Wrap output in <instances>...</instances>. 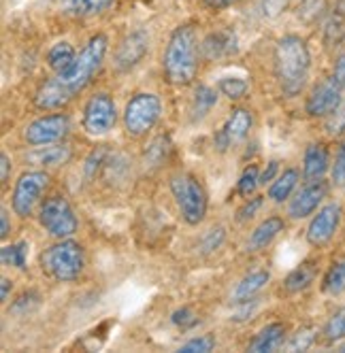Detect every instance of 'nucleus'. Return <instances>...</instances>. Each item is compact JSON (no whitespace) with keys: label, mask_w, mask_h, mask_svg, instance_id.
I'll use <instances>...</instances> for the list:
<instances>
[{"label":"nucleus","mask_w":345,"mask_h":353,"mask_svg":"<svg viewBox=\"0 0 345 353\" xmlns=\"http://www.w3.org/2000/svg\"><path fill=\"white\" fill-rule=\"evenodd\" d=\"M109 49V39L105 34H94L77 54L66 70L56 72V77L47 79L34 96V105L41 111H56L66 107L79 92H83L90 81L101 70Z\"/></svg>","instance_id":"nucleus-1"},{"label":"nucleus","mask_w":345,"mask_h":353,"mask_svg":"<svg viewBox=\"0 0 345 353\" xmlns=\"http://www.w3.org/2000/svg\"><path fill=\"white\" fill-rule=\"evenodd\" d=\"M162 70L168 83L190 85L199 72V32L196 23L186 21L170 32L162 54Z\"/></svg>","instance_id":"nucleus-2"},{"label":"nucleus","mask_w":345,"mask_h":353,"mask_svg":"<svg viewBox=\"0 0 345 353\" xmlns=\"http://www.w3.org/2000/svg\"><path fill=\"white\" fill-rule=\"evenodd\" d=\"M273 68H275V79L286 96L301 94L309 79V68H311V54L307 43L297 34L282 37L275 43Z\"/></svg>","instance_id":"nucleus-3"},{"label":"nucleus","mask_w":345,"mask_h":353,"mask_svg":"<svg viewBox=\"0 0 345 353\" xmlns=\"http://www.w3.org/2000/svg\"><path fill=\"white\" fill-rule=\"evenodd\" d=\"M41 270L52 276L54 281L68 283L79 279V274L83 272L86 266V256L83 247L75 241L60 239V243L47 247L43 254L39 256Z\"/></svg>","instance_id":"nucleus-4"},{"label":"nucleus","mask_w":345,"mask_h":353,"mask_svg":"<svg viewBox=\"0 0 345 353\" xmlns=\"http://www.w3.org/2000/svg\"><path fill=\"white\" fill-rule=\"evenodd\" d=\"M170 194L186 223L199 225L207 215V192L203 183L190 172H177L170 176Z\"/></svg>","instance_id":"nucleus-5"},{"label":"nucleus","mask_w":345,"mask_h":353,"mask_svg":"<svg viewBox=\"0 0 345 353\" xmlns=\"http://www.w3.org/2000/svg\"><path fill=\"white\" fill-rule=\"evenodd\" d=\"M162 113V103L156 94L141 92L132 96L124 111V128L130 137H143L158 123Z\"/></svg>","instance_id":"nucleus-6"},{"label":"nucleus","mask_w":345,"mask_h":353,"mask_svg":"<svg viewBox=\"0 0 345 353\" xmlns=\"http://www.w3.org/2000/svg\"><path fill=\"white\" fill-rule=\"evenodd\" d=\"M39 221L43 228L56 239H68L79 228V221L75 213H72L68 200L62 196H52L45 200L39 209Z\"/></svg>","instance_id":"nucleus-7"},{"label":"nucleus","mask_w":345,"mask_h":353,"mask_svg":"<svg viewBox=\"0 0 345 353\" xmlns=\"http://www.w3.org/2000/svg\"><path fill=\"white\" fill-rule=\"evenodd\" d=\"M117 109L109 94H94L83 107V130L92 137H103L115 128Z\"/></svg>","instance_id":"nucleus-8"},{"label":"nucleus","mask_w":345,"mask_h":353,"mask_svg":"<svg viewBox=\"0 0 345 353\" xmlns=\"http://www.w3.org/2000/svg\"><path fill=\"white\" fill-rule=\"evenodd\" d=\"M47 185H49V174L45 170L23 172L13 190V211L19 217H30Z\"/></svg>","instance_id":"nucleus-9"},{"label":"nucleus","mask_w":345,"mask_h":353,"mask_svg":"<svg viewBox=\"0 0 345 353\" xmlns=\"http://www.w3.org/2000/svg\"><path fill=\"white\" fill-rule=\"evenodd\" d=\"M70 130V119L66 113H52L43 115L28 123V128L23 130V141L30 147H43V145H54L60 143Z\"/></svg>","instance_id":"nucleus-10"},{"label":"nucleus","mask_w":345,"mask_h":353,"mask_svg":"<svg viewBox=\"0 0 345 353\" xmlns=\"http://www.w3.org/2000/svg\"><path fill=\"white\" fill-rule=\"evenodd\" d=\"M341 217H343V209L337 203H331L319 209L307 228V243L311 247H326L339 230Z\"/></svg>","instance_id":"nucleus-11"},{"label":"nucleus","mask_w":345,"mask_h":353,"mask_svg":"<svg viewBox=\"0 0 345 353\" xmlns=\"http://www.w3.org/2000/svg\"><path fill=\"white\" fill-rule=\"evenodd\" d=\"M341 94H343L341 83L331 74L328 79L319 81V83L311 90V94L307 96V105H305V109H307V113H309L311 117H328V115L343 103V100H341Z\"/></svg>","instance_id":"nucleus-12"},{"label":"nucleus","mask_w":345,"mask_h":353,"mask_svg":"<svg viewBox=\"0 0 345 353\" xmlns=\"http://www.w3.org/2000/svg\"><path fill=\"white\" fill-rule=\"evenodd\" d=\"M328 194V183L324 179H313L309 181L297 196L290 200L288 207V215L292 219H305L311 213H315V209L322 205V200Z\"/></svg>","instance_id":"nucleus-13"},{"label":"nucleus","mask_w":345,"mask_h":353,"mask_svg":"<svg viewBox=\"0 0 345 353\" xmlns=\"http://www.w3.org/2000/svg\"><path fill=\"white\" fill-rule=\"evenodd\" d=\"M252 123H254L252 111L243 109V107L233 109V113L228 115L226 123L221 125V130H219L217 137H215V147H217L219 151H224V149H228V147L241 143L245 137L250 134Z\"/></svg>","instance_id":"nucleus-14"},{"label":"nucleus","mask_w":345,"mask_h":353,"mask_svg":"<svg viewBox=\"0 0 345 353\" xmlns=\"http://www.w3.org/2000/svg\"><path fill=\"white\" fill-rule=\"evenodd\" d=\"M150 49V34L145 30L130 32L124 41L117 45L115 52V68L117 70H130L135 68Z\"/></svg>","instance_id":"nucleus-15"},{"label":"nucleus","mask_w":345,"mask_h":353,"mask_svg":"<svg viewBox=\"0 0 345 353\" xmlns=\"http://www.w3.org/2000/svg\"><path fill=\"white\" fill-rule=\"evenodd\" d=\"M237 37L233 30H217V32H211L203 45H201V52L205 56V60H224V58H230L237 54Z\"/></svg>","instance_id":"nucleus-16"},{"label":"nucleus","mask_w":345,"mask_h":353,"mask_svg":"<svg viewBox=\"0 0 345 353\" xmlns=\"http://www.w3.org/2000/svg\"><path fill=\"white\" fill-rule=\"evenodd\" d=\"M328 164H331V154H328V147L324 143H313L305 149L303 174H305L307 181L322 179L324 172L328 170Z\"/></svg>","instance_id":"nucleus-17"},{"label":"nucleus","mask_w":345,"mask_h":353,"mask_svg":"<svg viewBox=\"0 0 345 353\" xmlns=\"http://www.w3.org/2000/svg\"><path fill=\"white\" fill-rule=\"evenodd\" d=\"M284 219L279 215H270L266 217L262 223L256 225V230L252 232L250 241H248V251H262L266 249L270 243H273L279 232H284Z\"/></svg>","instance_id":"nucleus-18"},{"label":"nucleus","mask_w":345,"mask_h":353,"mask_svg":"<svg viewBox=\"0 0 345 353\" xmlns=\"http://www.w3.org/2000/svg\"><path fill=\"white\" fill-rule=\"evenodd\" d=\"M268 279H270L268 270H254V272H250V274H245L243 279H241V283L237 285L235 294H233L235 302H237V305H245V302H254V298L266 288Z\"/></svg>","instance_id":"nucleus-19"},{"label":"nucleus","mask_w":345,"mask_h":353,"mask_svg":"<svg viewBox=\"0 0 345 353\" xmlns=\"http://www.w3.org/2000/svg\"><path fill=\"white\" fill-rule=\"evenodd\" d=\"M286 339V325L284 323H268L262 330L256 334V339L250 343V351L256 353H264V351H275L277 347H282Z\"/></svg>","instance_id":"nucleus-20"},{"label":"nucleus","mask_w":345,"mask_h":353,"mask_svg":"<svg viewBox=\"0 0 345 353\" xmlns=\"http://www.w3.org/2000/svg\"><path fill=\"white\" fill-rule=\"evenodd\" d=\"M315 276H317V262L307 260V262H303L301 266H297V268H294V270L286 276L284 290H286L288 294H299V292L307 290V288L315 281Z\"/></svg>","instance_id":"nucleus-21"},{"label":"nucleus","mask_w":345,"mask_h":353,"mask_svg":"<svg viewBox=\"0 0 345 353\" xmlns=\"http://www.w3.org/2000/svg\"><path fill=\"white\" fill-rule=\"evenodd\" d=\"M115 0H58V5L64 13L77 17H94L105 13Z\"/></svg>","instance_id":"nucleus-22"},{"label":"nucleus","mask_w":345,"mask_h":353,"mask_svg":"<svg viewBox=\"0 0 345 353\" xmlns=\"http://www.w3.org/2000/svg\"><path fill=\"white\" fill-rule=\"evenodd\" d=\"M70 160V149L64 145H56V147H37V151L28 154V162H32L34 166L41 168H54V166H62Z\"/></svg>","instance_id":"nucleus-23"},{"label":"nucleus","mask_w":345,"mask_h":353,"mask_svg":"<svg viewBox=\"0 0 345 353\" xmlns=\"http://www.w3.org/2000/svg\"><path fill=\"white\" fill-rule=\"evenodd\" d=\"M299 183V170L297 168H288L284 170L277 179L270 183L268 188V198L273 200V203H284V200H288L294 192V188H297Z\"/></svg>","instance_id":"nucleus-24"},{"label":"nucleus","mask_w":345,"mask_h":353,"mask_svg":"<svg viewBox=\"0 0 345 353\" xmlns=\"http://www.w3.org/2000/svg\"><path fill=\"white\" fill-rule=\"evenodd\" d=\"M75 58H77V52L66 41H60V43L52 45V49L47 52V64L54 72L66 70L72 62H75Z\"/></svg>","instance_id":"nucleus-25"},{"label":"nucleus","mask_w":345,"mask_h":353,"mask_svg":"<svg viewBox=\"0 0 345 353\" xmlns=\"http://www.w3.org/2000/svg\"><path fill=\"white\" fill-rule=\"evenodd\" d=\"M322 292L328 296H341L345 294V256L326 270L322 279Z\"/></svg>","instance_id":"nucleus-26"},{"label":"nucleus","mask_w":345,"mask_h":353,"mask_svg":"<svg viewBox=\"0 0 345 353\" xmlns=\"http://www.w3.org/2000/svg\"><path fill=\"white\" fill-rule=\"evenodd\" d=\"M217 105V92L209 85H199L194 92V100H192V113L196 119L205 117L213 107Z\"/></svg>","instance_id":"nucleus-27"},{"label":"nucleus","mask_w":345,"mask_h":353,"mask_svg":"<svg viewBox=\"0 0 345 353\" xmlns=\"http://www.w3.org/2000/svg\"><path fill=\"white\" fill-rule=\"evenodd\" d=\"M3 264L5 266H15V268H23L26 266V258H28V243L26 241H19L15 245L3 247Z\"/></svg>","instance_id":"nucleus-28"},{"label":"nucleus","mask_w":345,"mask_h":353,"mask_svg":"<svg viewBox=\"0 0 345 353\" xmlns=\"http://www.w3.org/2000/svg\"><path fill=\"white\" fill-rule=\"evenodd\" d=\"M217 90L224 94L226 98H230V100H241L245 94L250 92V85H248V81L241 79V77H224V79H219Z\"/></svg>","instance_id":"nucleus-29"},{"label":"nucleus","mask_w":345,"mask_h":353,"mask_svg":"<svg viewBox=\"0 0 345 353\" xmlns=\"http://www.w3.org/2000/svg\"><path fill=\"white\" fill-rule=\"evenodd\" d=\"M324 336H326V341H331V343L345 339V307L337 309V311L331 315V319H328L326 325H324Z\"/></svg>","instance_id":"nucleus-30"},{"label":"nucleus","mask_w":345,"mask_h":353,"mask_svg":"<svg viewBox=\"0 0 345 353\" xmlns=\"http://www.w3.org/2000/svg\"><path fill=\"white\" fill-rule=\"evenodd\" d=\"M260 183V174H258V166L256 164H250L248 168L243 170L241 179H239V185H237V192L243 196V198H250L256 188Z\"/></svg>","instance_id":"nucleus-31"},{"label":"nucleus","mask_w":345,"mask_h":353,"mask_svg":"<svg viewBox=\"0 0 345 353\" xmlns=\"http://www.w3.org/2000/svg\"><path fill=\"white\" fill-rule=\"evenodd\" d=\"M224 239H226L224 228H221V225H215V228L205 232V236L201 241V251H203V254H213V251H217L221 247Z\"/></svg>","instance_id":"nucleus-32"},{"label":"nucleus","mask_w":345,"mask_h":353,"mask_svg":"<svg viewBox=\"0 0 345 353\" xmlns=\"http://www.w3.org/2000/svg\"><path fill=\"white\" fill-rule=\"evenodd\" d=\"M326 132L331 137H341L345 132V100L328 115V119H326Z\"/></svg>","instance_id":"nucleus-33"},{"label":"nucleus","mask_w":345,"mask_h":353,"mask_svg":"<svg viewBox=\"0 0 345 353\" xmlns=\"http://www.w3.org/2000/svg\"><path fill=\"white\" fill-rule=\"evenodd\" d=\"M215 347V339L211 334H203V336H196L192 341H188L186 345L179 347V351L184 353H194V351H199V353H207Z\"/></svg>","instance_id":"nucleus-34"},{"label":"nucleus","mask_w":345,"mask_h":353,"mask_svg":"<svg viewBox=\"0 0 345 353\" xmlns=\"http://www.w3.org/2000/svg\"><path fill=\"white\" fill-rule=\"evenodd\" d=\"M331 174H333V181L337 185H343L345 183V141L341 143L337 156H335V162H333V168H331Z\"/></svg>","instance_id":"nucleus-35"},{"label":"nucleus","mask_w":345,"mask_h":353,"mask_svg":"<svg viewBox=\"0 0 345 353\" xmlns=\"http://www.w3.org/2000/svg\"><path fill=\"white\" fill-rule=\"evenodd\" d=\"M262 205H264L262 196H252V198H248V203H245V205L239 209V213H237V221H248V219H252V217L262 209Z\"/></svg>","instance_id":"nucleus-36"},{"label":"nucleus","mask_w":345,"mask_h":353,"mask_svg":"<svg viewBox=\"0 0 345 353\" xmlns=\"http://www.w3.org/2000/svg\"><path fill=\"white\" fill-rule=\"evenodd\" d=\"M172 323H175L177 327H181V330H188V327H192V325H196V315L188 309V307H184V309H177L175 313H172Z\"/></svg>","instance_id":"nucleus-37"},{"label":"nucleus","mask_w":345,"mask_h":353,"mask_svg":"<svg viewBox=\"0 0 345 353\" xmlns=\"http://www.w3.org/2000/svg\"><path fill=\"white\" fill-rule=\"evenodd\" d=\"M311 343H313V330H303L288 343V349L290 351H305Z\"/></svg>","instance_id":"nucleus-38"},{"label":"nucleus","mask_w":345,"mask_h":353,"mask_svg":"<svg viewBox=\"0 0 345 353\" xmlns=\"http://www.w3.org/2000/svg\"><path fill=\"white\" fill-rule=\"evenodd\" d=\"M319 9H322V0H303L299 7V15L309 21L315 15H319Z\"/></svg>","instance_id":"nucleus-39"},{"label":"nucleus","mask_w":345,"mask_h":353,"mask_svg":"<svg viewBox=\"0 0 345 353\" xmlns=\"http://www.w3.org/2000/svg\"><path fill=\"white\" fill-rule=\"evenodd\" d=\"M286 3L288 0H262V13L266 17H277L284 11Z\"/></svg>","instance_id":"nucleus-40"},{"label":"nucleus","mask_w":345,"mask_h":353,"mask_svg":"<svg viewBox=\"0 0 345 353\" xmlns=\"http://www.w3.org/2000/svg\"><path fill=\"white\" fill-rule=\"evenodd\" d=\"M241 0H203V5L211 11H221V9H230L235 5H239Z\"/></svg>","instance_id":"nucleus-41"},{"label":"nucleus","mask_w":345,"mask_h":353,"mask_svg":"<svg viewBox=\"0 0 345 353\" xmlns=\"http://www.w3.org/2000/svg\"><path fill=\"white\" fill-rule=\"evenodd\" d=\"M333 77L341 83V88L345 90V56H339L333 68Z\"/></svg>","instance_id":"nucleus-42"},{"label":"nucleus","mask_w":345,"mask_h":353,"mask_svg":"<svg viewBox=\"0 0 345 353\" xmlns=\"http://www.w3.org/2000/svg\"><path fill=\"white\" fill-rule=\"evenodd\" d=\"M277 170H279V162H277V160H270V162H268V166L264 168V172L260 174V183L273 181V176L277 174Z\"/></svg>","instance_id":"nucleus-43"},{"label":"nucleus","mask_w":345,"mask_h":353,"mask_svg":"<svg viewBox=\"0 0 345 353\" xmlns=\"http://www.w3.org/2000/svg\"><path fill=\"white\" fill-rule=\"evenodd\" d=\"M0 164H3V183H7L9 181V172H11V160H9L7 154L0 156Z\"/></svg>","instance_id":"nucleus-44"},{"label":"nucleus","mask_w":345,"mask_h":353,"mask_svg":"<svg viewBox=\"0 0 345 353\" xmlns=\"http://www.w3.org/2000/svg\"><path fill=\"white\" fill-rule=\"evenodd\" d=\"M0 236L3 239L9 236V213H7V209H3V232H0Z\"/></svg>","instance_id":"nucleus-45"},{"label":"nucleus","mask_w":345,"mask_h":353,"mask_svg":"<svg viewBox=\"0 0 345 353\" xmlns=\"http://www.w3.org/2000/svg\"><path fill=\"white\" fill-rule=\"evenodd\" d=\"M11 281L9 279H3V300H7L9 298V292H11Z\"/></svg>","instance_id":"nucleus-46"},{"label":"nucleus","mask_w":345,"mask_h":353,"mask_svg":"<svg viewBox=\"0 0 345 353\" xmlns=\"http://www.w3.org/2000/svg\"><path fill=\"white\" fill-rule=\"evenodd\" d=\"M339 9H341V11H345V0H339Z\"/></svg>","instance_id":"nucleus-47"},{"label":"nucleus","mask_w":345,"mask_h":353,"mask_svg":"<svg viewBox=\"0 0 345 353\" xmlns=\"http://www.w3.org/2000/svg\"><path fill=\"white\" fill-rule=\"evenodd\" d=\"M341 351H345V345H343V347H341Z\"/></svg>","instance_id":"nucleus-48"}]
</instances>
